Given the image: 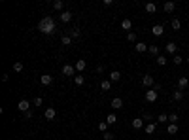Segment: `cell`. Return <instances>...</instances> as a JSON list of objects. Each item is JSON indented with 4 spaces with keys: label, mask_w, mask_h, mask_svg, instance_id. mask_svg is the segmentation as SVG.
Instances as JSON below:
<instances>
[{
    "label": "cell",
    "mask_w": 189,
    "mask_h": 140,
    "mask_svg": "<svg viewBox=\"0 0 189 140\" xmlns=\"http://www.w3.org/2000/svg\"><path fill=\"white\" fill-rule=\"evenodd\" d=\"M38 30L42 34H53L55 30H57V25H55V21H53V17H44L42 21L38 23Z\"/></svg>",
    "instance_id": "cell-1"
},
{
    "label": "cell",
    "mask_w": 189,
    "mask_h": 140,
    "mask_svg": "<svg viewBox=\"0 0 189 140\" xmlns=\"http://www.w3.org/2000/svg\"><path fill=\"white\" fill-rule=\"evenodd\" d=\"M142 85H146V87H153V85H155V80H153V76H151V74L142 76Z\"/></svg>",
    "instance_id": "cell-2"
},
{
    "label": "cell",
    "mask_w": 189,
    "mask_h": 140,
    "mask_svg": "<svg viewBox=\"0 0 189 140\" xmlns=\"http://www.w3.org/2000/svg\"><path fill=\"white\" fill-rule=\"evenodd\" d=\"M63 74L64 76H70V78H76V66H72V65H64L63 66Z\"/></svg>",
    "instance_id": "cell-3"
},
{
    "label": "cell",
    "mask_w": 189,
    "mask_h": 140,
    "mask_svg": "<svg viewBox=\"0 0 189 140\" xmlns=\"http://www.w3.org/2000/svg\"><path fill=\"white\" fill-rule=\"evenodd\" d=\"M157 97H159V93H157V91H153V89H147L146 91V100L147 102H155Z\"/></svg>",
    "instance_id": "cell-4"
},
{
    "label": "cell",
    "mask_w": 189,
    "mask_h": 140,
    "mask_svg": "<svg viewBox=\"0 0 189 140\" xmlns=\"http://www.w3.org/2000/svg\"><path fill=\"white\" fill-rule=\"evenodd\" d=\"M110 106L114 108V110H119V108H123V98H119V97H115V98H112V102H110Z\"/></svg>",
    "instance_id": "cell-5"
},
{
    "label": "cell",
    "mask_w": 189,
    "mask_h": 140,
    "mask_svg": "<svg viewBox=\"0 0 189 140\" xmlns=\"http://www.w3.org/2000/svg\"><path fill=\"white\" fill-rule=\"evenodd\" d=\"M59 17H61V21H63V23H70V21H72V12L64 10V12H61Z\"/></svg>",
    "instance_id": "cell-6"
},
{
    "label": "cell",
    "mask_w": 189,
    "mask_h": 140,
    "mask_svg": "<svg viewBox=\"0 0 189 140\" xmlns=\"http://www.w3.org/2000/svg\"><path fill=\"white\" fill-rule=\"evenodd\" d=\"M17 108H19V112H28V108H30V102L27 100V98H23V100H19V104H17Z\"/></svg>",
    "instance_id": "cell-7"
},
{
    "label": "cell",
    "mask_w": 189,
    "mask_h": 140,
    "mask_svg": "<svg viewBox=\"0 0 189 140\" xmlns=\"http://www.w3.org/2000/svg\"><path fill=\"white\" fill-rule=\"evenodd\" d=\"M74 66H76V72H83L85 68H87V61H85V59H78V63H76Z\"/></svg>",
    "instance_id": "cell-8"
},
{
    "label": "cell",
    "mask_w": 189,
    "mask_h": 140,
    "mask_svg": "<svg viewBox=\"0 0 189 140\" xmlns=\"http://www.w3.org/2000/svg\"><path fill=\"white\" fill-rule=\"evenodd\" d=\"M187 87H189V80H187L185 76H182L180 80H178V89L183 91V89H187Z\"/></svg>",
    "instance_id": "cell-9"
},
{
    "label": "cell",
    "mask_w": 189,
    "mask_h": 140,
    "mask_svg": "<svg viewBox=\"0 0 189 140\" xmlns=\"http://www.w3.org/2000/svg\"><path fill=\"white\" fill-rule=\"evenodd\" d=\"M134 49L138 51V53H146V51L150 49V48H147V44H146V42H136V44H134Z\"/></svg>",
    "instance_id": "cell-10"
},
{
    "label": "cell",
    "mask_w": 189,
    "mask_h": 140,
    "mask_svg": "<svg viewBox=\"0 0 189 140\" xmlns=\"http://www.w3.org/2000/svg\"><path fill=\"white\" fill-rule=\"evenodd\" d=\"M151 32H153V36H163L165 27H163V25H153V27H151Z\"/></svg>",
    "instance_id": "cell-11"
},
{
    "label": "cell",
    "mask_w": 189,
    "mask_h": 140,
    "mask_svg": "<svg viewBox=\"0 0 189 140\" xmlns=\"http://www.w3.org/2000/svg\"><path fill=\"white\" fill-rule=\"evenodd\" d=\"M165 49L168 51V53H172V55H178V45H176L174 42H168V44L165 45Z\"/></svg>",
    "instance_id": "cell-12"
},
{
    "label": "cell",
    "mask_w": 189,
    "mask_h": 140,
    "mask_svg": "<svg viewBox=\"0 0 189 140\" xmlns=\"http://www.w3.org/2000/svg\"><path fill=\"white\" fill-rule=\"evenodd\" d=\"M142 127H146V125H144V119H142V117L132 119V129H136V131H138V129H142Z\"/></svg>",
    "instance_id": "cell-13"
},
{
    "label": "cell",
    "mask_w": 189,
    "mask_h": 140,
    "mask_svg": "<svg viewBox=\"0 0 189 140\" xmlns=\"http://www.w3.org/2000/svg\"><path fill=\"white\" fill-rule=\"evenodd\" d=\"M155 129H157V123H146V127H144V131H146V134H153L155 133Z\"/></svg>",
    "instance_id": "cell-14"
},
{
    "label": "cell",
    "mask_w": 189,
    "mask_h": 140,
    "mask_svg": "<svg viewBox=\"0 0 189 140\" xmlns=\"http://www.w3.org/2000/svg\"><path fill=\"white\" fill-rule=\"evenodd\" d=\"M163 10H165L166 13H172L176 10V4L174 2H165V4H163Z\"/></svg>",
    "instance_id": "cell-15"
},
{
    "label": "cell",
    "mask_w": 189,
    "mask_h": 140,
    "mask_svg": "<svg viewBox=\"0 0 189 140\" xmlns=\"http://www.w3.org/2000/svg\"><path fill=\"white\" fill-rule=\"evenodd\" d=\"M44 116H45V119H55L57 117V110H55V108H47Z\"/></svg>",
    "instance_id": "cell-16"
},
{
    "label": "cell",
    "mask_w": 189,
    "mask_h": 140,
    "mask_svg": "<svg viewBox=\"0 0 189 140\" xmlns=\"http://www.w3.org/2000/svg\"><path fill=\"white\" fill-rule=\"evenodd\" d=\"M40 81H42V85H51V81H53V76L44 74L42 78H40Z\"/></svg>",
    "instance_id": "cell-17"
},
{
    "label": "cell",
    "mask_w": 189,
    "mask_h": 140,
    "mask_svg": "<svg viewBox=\"0 0 189 140\" xmlns=\"http://www.w3.org/2000/svg\"><path fill=\"white\" fill-rule=\"evenodd\" d=\"M121 29H123V30H131L132 29V21H131V19H123V21H121Z\"/></svg>",
    "instance_id": "cell-18"
},
{
    "label": "cell",
    "mask_w": 189,
    "mask_h": 140,
    "mask_svg": "<svg viewBox=\"0 0 189 140\" xmlns=\"http://www.w3.org/2000/svg\"><path fill=\"white\" fill-rule=\"evenodd\" d=\"M64 2H63V0H55V2H53V10H57V12H64Z\"/></svg>",
    "instance_id": "cell-19"
},
{
    "label": "cell",
    "mask_w": 189,
    "mask_h": 140,
    "mask_svg": "<svg viewBox=\"0 0 189 140\" xmlns=\"http://www.w3.org/2000/svg\"><path fill=\"white\" fill-rule=\"evenodd\" d=\"M110 87H112V81L110 80H102L100 81V89L102 91H110Z\"/></svg>",
    "instance_id": "cell-20"
},
{
    "label": "cell",
    "mask_w": 189,
    "mask_h": 140,
    "mask_svg": "<svg viewBox=\"0 0 189 140\" xmlns=\"http://www.w3.org/2000/svg\"><path fill=\"white\" fill-rule=\"evenodd\" d=\"M183 61H185V59H183V57H182L180 53H178V55H174V57H172V63H174L176 66H180V65L183 63Z\"/></svg>",
    "instance_id": "cell-21"
},
{
    "label": "cell",
    "mask_w": 189,
    "mask_h": 140,
    "mask_svg": "<svg viewBox=\"0 0 189 140\" xmlns=\"http://www.w3.org/2000/svg\"><path fill=\"white\" fill-rule=\"evenodd\" d=\"M146 12H147V13H155V12H157V6H155L153 2H147V4H146Z\"/></svg>",
    "instance_id": "cell-22"
},
{
    "label": "cell",
    "mask_w": 189,
    "mask_h": 140,
    "mask_svg": "<svg viewBox=\"0 0 189 140\" xmlns=\"http://www.w3.org/2000/svg\"><path fill=\"white\" fill-rule=\"evenodd\" d=\"M106 123H108V125H115V123H117V116H115V114H110V116L106 117Z\"/></svg>",
    "instance_id": "cell-23"
},
{
    "label": "cell",
    "mask_w": 189,
    "mask_h": 140,
    "mask_svg": "<svg viewBox=\"0 0 189 140\" xmlns=\"http://www.w3.org/2000/svg\"><path fill=\"white\" fill-rule=\"evenodd\" d=\"M166 133H168V134H176V133H178V123H170L168 129H166Z\"/></svg>",
    "instance_id": "cell-24"
},
{
    "label": "cell",
    "mask_w": 189,
    "mask_h": 140,
    "mask_svg": "<svg viewBox=\"0 0 189 140\" xmlns=\"http://www.w3.org/2000/svg\"><path fill=\"white\" fill-rule=\"evenodd\" d=\"M155 63L159 65V66H165V65L168 63V61H166V57H165V55H159V57L155 59Z\"/></svg>",
    "instance_id": "cell-25"
},
{
    "label": "cell",
    "mask_w": 189,
    "mask_h": 140,
    "mask_svg": "<svg viewBox=\"0 0 189 140\" xmlns=\"http://www.w3.org/2000/svg\"><path fill=\"white\" fill-rule=\"evenodd\" d=\"M119 80H121V74H119L117 70H114V72L110 74V81H119Z\"/></svg>",
    "instance_id": "cell-26"
},
{
    "label": "cell",
    "mask_w": 189,
    "mask_h": 140,
    "mask_svg": "<svg viewBox=\"0 0 189 140\" xmlns=\"http://www.w3.org/2000/svg\"><path fill=\"white\" fill-rule=\"evenodd\" d=\"M61 44H63V45H70V44H72V38H70L68 34H64L63 38H61Z\"/></svg>",
    "instance_id": "cell-27"
},
{
    "label": "cell",
    "mask_w": 189,
    "mask_h": 140,
    "mask_svg": "<svg viewBox=\"0 0 189 140\" xmlns=\"http://www.w3.org/2000/svg\"><path fill=\"white\" fill-rule=\"evenodd\" d=\"M99 131H100L102 134L108 133V123H106V121H100V123H99Z\"/></svg>",
    "instance_id": "cell-28"
},
{
    "label": "cell",
    "mask_w": 189,
    "mask_h": 140,
    "mask_svg": "<svg viewBox=\"0 0 189 140\" xmlns=\"http://www.w3.org/2000/svg\"><path fill=\"white\" fill-rule=\"evenodd\" d=\"M172 98H174V100H182V98H183V91L176 89V91H174V95H172Z\"/></svg>",
    "instance_id": "cell-29"
},
{
    "label": "cell",
    "mask_w": 189,
    "mask_h": 140,
    "mask_svg": "<svg viewBox=\"0 0 189 140\" xmlns=\"http://www.w3.org/2000/svg\"><path fill=\"white\" fill-rule=\"evenodd\" d=\"M80 34H81V32H80V29H72V30H70V34H68V36L74 40V38H80Z\"/></svg>",
    "instance_id": "cell-30"
},
{
    "label": "cell",
    "mask_w": 189,
    "mask_h": 140,
    "mask_svg": "<svg viewBox=\"0 0 189 140\" xmlns=\"http://www.w3.org/2000/svg\"><path fill=\"white\" fill-rule=\"evenodd\" d=\"M172 29H174V30H180V29H182L180 19H172Z\"/></svg>",
    "instance_id": "cell-31"
},
{
    "label": "cell",
    "mask_w": 189,
    "mask_h": 140,
    "mask_svg": "<svg viewBox=\"0 0 189 140\" xmlns=\"http://www.w3.org/2000/svg\"><path fill=\"white\" fill-rule=\"evenodd\" d=\"M74 81H76V85H83V84H85V78H83V76H76Z\"/></svg>",
    "instance_id": "cell-32"
},
{
    "label": "cell",
    "mask_w": 189,
    "mask_h": 140,
    "mask_svg": "<svg viewBox=\"0 0 189 140\" xmlns=\"http://www.w3.org/2000/svg\"><path fill=\"white\" fill-rule=\"evenodd\" d=\"M150 53L155 55V57H159V48H157V45H150Z\"/></svg>",
    "instance_id": "cell-33"
},
{
    "label": "cell",
    "mask_w": 189,
    "mask_h": 140,
    "mask_svg": "<svg viewBox=\"0 0 189 140\" xmlns=\"http://www.w3.org/2000/svg\"><path fill=\"white\" fill-rule=\"evenodd\" d=\"M13 70H15V72H21V70H23V63H21V61L13 63Z\"/></svg>",
    "instance_id": "cell-34"
},
{
    "label": "cell",
    "mask_w": 189,
    "mask_h": 140,
    "mask_svg": "<svg viewBox=\"0 0 189 140\" xmlns=\"http://www.w3.org/2000/svg\"><path fill=\"white\" fill-rule=\"evenodd\" d=\"M127 40L129 42H136V32H129L127 34Z\"/></svg>",
    "instance_id": "cell-35"
},
{
    "label": "cell",
    "mask_w": 189,
    "mask_h": 140,
    "mask_svg": "<svg viewBox=\"0 0 189 140\" xmlns=\"http://www.w3.org/2000/svg\"><path fill=\"white\" fill-rule=\"evenodd\" d=\"M157 121L165 123V121H168V116H166V114H161V116H157Z\"/></svg>",
    "instance_id": "cell-36"
},
{
    "label": "cell",
    "mask_w": 189,
    "mask_h": 140,
    "mask_svg": "<svg viewBox=\"0 0 189 140\" xmlns=\"http://www.w3.org/2000/svg\"><path fill=\"white\" fill-rule=\"evenodd\" d=\"M168 121H170V123H178V114H170V116H168Z\"/></svg>",
    "instance_id": "cell-37"
},
{
    "label": "cell",
    "mask_w": 189,
    "mask_h": 140,
    "mask_svg": "<svg viewBox=\"0 0 189 140\" xmlns=\"http://www.w3.org/2000/svg\"><path fill=\"white\" fill-rule=\"evenodd\" d=\"M102 138H104V140H114V133H104V134H102Z\"/></svg>",
    "instance_id": "cell-38"
},
{
    "label": "cell",
    "mask_w": 189,
    "mask_h": 140,
    "mask_svg": "<svg viewBox=\"0 0 189 140\" xmlns=\"http://www.w3.org/2000/svg\"><path fill=\"white\" fill-rule=\"evenodd\" d=\"M142 119H144V121H147V123H151L153 116H151V114H144V116H142Z\"/></svg>",
    "instance_id": "cell-39"
},
{
    "label": "cell",
    "mask_w": 189,
    "mask_h": 140,
    "mask_svg": "<svg viewBox=\"0 0 189 140\" xmlns=\"http://www.w3.org/2000/svg\"><path fill=\"white\" fill-rule=\"evenodd\" d=\"M42 97H36V98H34V104H36V106H42Z\"/></svg>",
    "instance_id": "cell-40"
},
{
    "label": "cell",
    "mask_w": 189,
    "mask_h": 140,
    "mask_svg": "<svg viewBox=\"0 0 189 140\" xmlns=\"http://www.w3.org/2000/svg\"><path fill=\"white\" fill-rule=\"evenodd\" d=\"M30 117H32V112H30V110L25 112V119H30Z\"/></svg>",
    "instance_id": "cell-41"
},
{
    "label": "cell",
    "mask_w": 189,
    "mask_h": 140,
    "mask_svg": "<svg viewBox=\"0 0 189 140\" xmlns=\"http://www.w3.org/2000/svg\"><path fill=\"white\" fill-rule=\"evenodd\" d=\"M153 91H157V93H159V91H161V85H159V84H155V85H153Z\"/></svg>",
    "instance_id": "cell-42"
},
{
    "label": "cell",
    "mask_w": 189,
    "mask_h": 140,
    "mask_svg": "<svg viewBox=\"0 0 189 140\" xmlns=\"http://www.w3.org/2000/svg\"><path fill=\"white\" fill-rule=\"evenodd\" d=\"M185 63H187V65H189V57H187V59H185Z\"/></svg>",
    "instance_id": "cell-43"
},
{
    "label": "cell",
    "mask_w": 189,
    "mask_h": 140,
    "mask_svg": "<svg viewBox=\"0 0 189 140\" xmlns=\"http://www.w3.org/2000/svg\"><path fill=\"white\" fill-rule=\"evenodd\" d=\"M187 89H189V87H187Z\"/></svg>",
    "instance_id": "cell-44"
}]
</instances>
